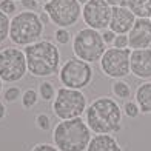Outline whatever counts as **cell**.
<instances>
[{"mask_svg": "<svg viewBox=\"0 0 151 151\" xmlns=\"http://www.w3.org/2000/svg\"><path fill=\"white\" fill-rule=\"evenodd\" d=\"M122 111L109 97H99L86 108V123L94 133L109 134L120 129Z\"/></svg>", "mask_w": 151, "mask_h": 151, "instance_id": "6da1fadb", "label": "cell"}, {"mask_svg": "<svg viewBox=\"0 0 151 151\" xmlns=\"http://www.w3.org/2000/svg\"><path fill=\"white\" fill-rule=\"evenodd\" d=\"M25 57L28 71L34 77H48L59 70L60 52L57 46L48 42L39 40L25 48Z\"/></svg>", "mask_w": 151, "mask_h": 151, "instance_id": "7a4b0ae2", "label": "cell"}, {"mask_svg": "<svg viewBox=\"0 0 151 151\" xmlns=\"http://www.w3.org/2000/svg\"><path fill=\"white\" fill-rule=\"evenodd\" d=\"M52 140L60 151H83L91 142V128L80 117L62 120L54 128Z\"/></svg>", "mask_w": 151, "mask_h": 151, "instance_id": "3957f363", "label": "cell"}, {"mask_svg": "<svg viewBox=\"0 0 151 151\" xmlns=\"http://www.w3.org/2000/svg\"><path fill=\"white\" fill-rule=\"evenodd\" d=\"M43 28L45 25L34 11L19 12L11 19L9 39L19 46H28L34 42H39L40 36L43 34Z\"/></svg>", "mask_w": 151, "mask_h": 151, "instance_id": "277c9868", "label": "cell"}, {"mask_svg": "<svg viewBox=\"0 0 151 151\" xmlns=\"http://www.w3.org/2000/svg\"><path fill=\"white\" fill-rule=\"evenodd\" d=\"M105 45V40L97 29L83 28L77 31V34L74 36L73 51L77 59L91 63V62H97L102 59V56L106 51Z\"/></svg>", "mask_w": 151, "mask_h": 151, "instance_id": "5b68a950", "label": "cell"}, {"mask_svg": "<svg viewBox=\"0 0 151 151\" xmlns=\"http://www.w3.org/2000/svg\"><path fill=\"white\" fill-rule=\"evenodd\" d=\"M54 114L62 120L80 117L82 113L86 111V97L80 93V90L73 88H60L52 104Z\"/></svg>", "mask_w": 151, "mask_h": 151, "instance_id": "8992f818", "label": "cell"}, {"mask_svg": "<svg viewBox=\"0 0 151 151\" xmlns=\"http://www.w3.org/2000/svg\"><path fill=\"white\" fill-rule=\"evenodd\" d=\"M43 11L48 12L51 22L59 28L76 25L82 14L79 0H50L43 5Z\"/></svg>", "mask_w": 151, "mask_h": 151, "instance_id": "52a82bcc", "label": "cell"}, {"mask_svg": "<svg viewBox=\"0 0 151 151\" xmlns=\"http://www.w3.org/2000/svg\"><path fill=\"white\" fill-rule=\"evenodd\" d=\"M60 82L66 88L73 90H82L90 85L93 79V68L88 62L82 59H70L60 70Z\"/></svg>", "mask_w": 151, "mask_h": 151, "instance_id": "ba28073f", "label": "cell"}, {"mask_svg": "<svg viewBox=\"0 0 151 151\" xmlns=\"http://www.w3.org/2000/svg\"><path fill=\"white\" fill-rule=\"evenodd\" d=\"M28 70L25 52L17 48H5L0 51V79L5 82H17L23 79Z\"/></svg>", "mask_w": 151, "mask_h": 151, "instance_id": "9c48e42d", "label": "cell"}, {"mask_svg": "<svg viewBox=\"0 0 151 151\" xmlns=\"http://www.w3.org/2000/svg\"><path fill=\"white\" fill-rule=\"evenodd\" d=\"M129 57L131 52L127 48H108L100 59V68L108 77L122 79L131 71Z\"/></svg>", "mask_w": 151, "mask_h": 151, "instance_id": "30bf717a", "label": "cell"}, {"mask_svg": "<svg viewBox=\"0 0 151 151\" xmlns=\"http://www.w3.org/2000/svg\"><path fill=\"white\" fill-rule=\"evenodd\" d=\"M113 8L106 3V0H88L82 9L83 22L88 28L93 29H106L111 20Z\"/></svg>", "mask_w": 151, "mask_h": 151, "instance_id": "8fae6325", "label": "cell"}, {"mask_svg": "<svg viewBox=\"0 0 151 151\" xmlns=\"http://www.w3.org/2000/svg\"><path fill=\"white\" fill-rule=\"evenodd\" d=\"M128 46L133 50L151 48V20L137 17L128 34Z\"/></svg>", "mask_w": 151, "mask_h": 151, "instance_id": "7c38bea8", "label": "cell"}, {"mask_svg": "<svg viewBox=\"0 0 151 151\" xmlns=\"http://www.w3.org/2000/svg\"><path fill=\"white\" fill-rule=\"evenodd\" d=\"M136 16L131 12L129 8H122V6H114L111 11V20H109V29L116 34H127L133 28L136 22Z\"/></svg>", "mask_w": 151, "mask_h": 151, "instance_id": "4fadbf2b", "label": "cell"}, {"mask_svg": "<svg viewBox=\"0 0 151 151\" xmlns=\"http://www.w3.org/2000/svg\"><path fill=\"white\" fill-rule=\"evenodd\" d=\"M131 73L139 79H151V50H134L129 57Z\"/></svg>", "mask_w": 151, "mask_h": 151, "instance_id": "5bb4252c", "label": "cell"}, {"mask_svg": "<svg viewBox=\"0 0 151 151\" xmlns=\"http://www.w3.org/2000/svg\"><path fill=\"white\" fill-rule=\"evenodd\" d=\"M86 151H122V150L119 147L117 140H116L113 136L97 134L91 139Z\"/></svg>", "mask_w": 151, "mask_h": 151, "instance_id": "9a60e30c", "label": "cell"}, {"mask_svg": "<svg viewBox=\"0 0 151 151\" xmlns=\"http://www.w3.org/2000/svg\"><path fill=\"white\" fill-rule=\"evenodd\" d=\"M136 102L143 114H151V82H147L137 88Z\"/></svg>", "mask_w": 151, "mask_h": 151, "instance_id": "2e32d148", "label": "cell"}, {"mask_svg": "<svg viewBox=\"0 0 151 151\" xmlns=\"http://www.w3.org/2000/svg\"><path fill=\"white\" fill-rule=\"evenodd\" d=\"M128 8L136 17L150 19L151 17V0H128Z\"/></svg>", "mask_w": 151, "mask_h": 151, "instance_id": "e0dca14e", "label": "cell"}, {"mask_svg": "<svg viewBox=\"0 0 151 151\" xmlns=\"http://www.w3.org/2000/svg\"><path fill=\"white\" fill-rule=\"evenodd\" d=\"M113 93L117 96L119 99H128L131 96V88L127 82H122V80H117L113 83Z\"/></svg>", "mask_w": 151, "mask_h": 151, "instance_id": "ac0fdd59", "label": "cell"}, {"mask_svg": "<svg viewBox=\"0 0 151 151\" xmlns=\"http://www.w3.org/2000/svg\"><path fill=\"white\" fill-rule=\"evenodd\" d=\"M9 26H11V20L8 19V14H5L0 9V43H3L9 37Z\"/></svg>", "mask_w": 151, "mask_h": 151, "instance_id": "d6986e66", "label": "cell"}, {"mask_svg": "<svg viewBox=\"0 0 151 151\" xmlns=\"http://www.w3.org/2000/svg\"><path fill=\"white\" fill-rule=\"evenodd\" d=\"M39 93H40V96H42L43 100H51V99H54L56 90H54L51 82H43V83L39 86Z\"/></svg>", "mask_w": 151, "mask_h": 151, "instance_id": "ffe728a7", "label": "cell"}, {"mask_svg": "<svg viewBox=\"0 0 151 151\" xmlns=\"http://www.w3.org/2000/svg\"><path fill=\"white\" fill-rule=\"evenodd\" d=\"M22 104L25 108H32L34 105L37 104V93L34 90H26L23 93V97H22Z\"/></svg>", "mask_w": 151, "mask_h": 151, "instance_id": "44dd1931", "label": "cell"}, {"mask_svg": "<svg viewBox=\"0 0 151 151\" xmlns=\"http://www.w3.org/2000/svg\"><path fill=\"white\" fill-rule=\"evenodd\" d=\"M123 111H125V114L128 116V117L134 119V117L139 116L140 108H139V105H137V102H127L125 106H123Z\"/></svg>", "mask_w": 151, "mask_h": 151, "instance_id": "7402d4cb", "label": "cell"}, {"mask_svg": "<svg viewBox=\"0 0 151 151\" xmlns=\"http://www.w3.org/2000/svg\"><path fill=\"white\" fill-rule=\"evenodd\" d=\"M54 36H56V42L60 43V45H66L71 40V34L68 32V29H65V28H59Z\"/></svg>", "mask_w": 151, "mask_h": 151, "instance_id": "603a6c76", "label": "cell"}, {"mask_svg": "<svg viewBox=\"0 0 151 151\" xmlns=\"http://www.w3.org/2000/svg\"><path fill=\"white\" fill-rule=\"evenodd\" d=\"M19 96H20V90L17 86H9L5 91V99H6V102H11V104L19 99Z\"/></svg>", "mask_w": 151, "mask_h": 151, "instance_id": "cb8c5ba5", "label": "cell"}, {"mask_svg": "<svg viewBox=\"0 0 151 151\" xmlns=\"http://www.w3.org/2000/svg\"><path fill=\"white\" fill-rule=\"evenodd\" d=\"M0 9H2L5 14H12V12H16L14 0H2V2H0Z\"/></svg>", "mask_w": 151, "mask_h": 151, "instance_id": "d4e9b609", "label": "cell"}, {"mask_svg": "<svg viewBox=\"0 0 151 151\" xmlns=\"http://www.w3.org/2000/svg\"><path fill=\"white\" fill-rule=\"evenodd\" d=\"M36 123H37V127L40 129H43V131H46V129H50V117H48L46 114H39L37 117H36Z\"/></svg>", "mask_w": 151, "mask_h": 151, "instance_id": "484cf974", "label": "cell"}, {"mask_svg": "<svg viewBox=\"0 0 151 151\" xmlns=\"http://www.w3.org/2000/svg\"><path fill=\"white\" fill-rule=\"evenodd\" d=\"M113 43H114V48H127L128 46V36L127 34H117Z\"/></svg>", "mask_w": 151, "mask_h": 151, "instance_id": "4316f807", "label": "cell"}, {"mask_svg": "<svg viewBox=\"0 0 151 151\" xmlns=\"http://www.w3.org/2000/svg\"><path fill=\"white\" fill-rule=\"evenodd\" d=\"M116 36H117V34H116L114 31H111V29H104V32H102V37H104L105 43H113Z\"/></svg>", "mask_w": 151, "mask_h": 151, "instance_id": "83f0119b", "label": "cell"}, {"mask_svg": "<svg viewBox=\"0 0 151 151\" xmlns=\"http://www.w3.org/2000/svg\"><path fill=\"white\" fill-rule=\"evenodd\" d=\"M32 151H59V148L48 145V143H39V145H36L32 148Z\"/></svg>", "mask_w": 151, "mask_h": 151, "instance_id": "f1b7e54d", "label": "cell"}, {"mask_svg": "<svg viewBox=\"0 0 151 151\" xmlns=\"http://www.w3.org/2000/svg\"><path fill=\"white\" fill-rule=\"evenodd\" d=\"M22 6L26 11H36L37 9V0H22Z\"/></svg>", "mask_w": 151, "mask_h": 151, "instance_id": "f546056e", "label": "cell"}, {"mask_svg": "<svg viewBox=\"0 0 151 151\" xmlns=\"http://www.w3.org/2000/svg\"><path fill=\"white\" fill-rule=\"evenodd\" d=\"M39 17H40V20H42V23H43V25H48V23L51 22L50 16H48V12H42V14H40Z\"/></svg>", "mask_w": 151, "mask_h": 151, "instance_id": "4dcf8cb0", "label": "cell"}, {"mask_svg": "<svg viewBox=\"0 0 151 151\" xmlns=\"http://www.w3.org/2000/svg\"><path fill=\"white\" fill-rule=\"evenodd\" d=\"M106 3L111 6V8H114V6H119L120 5V0H106Z\"/></svg>", "mask_w": 151, "mask_h": 151, "instance_id": "1f68e13d", "label": "cell"}, {"mask_svg": "<svg viewBox=\"0 0 151 151\" xmlns=\"http://www.w3.org/2000/svg\"><path fill=\"white\" fill-rule=\"evenodd\" d=\"M5 114H6V109H5V105L0 102V120H2L5 117Z\"/></svg>", "mask_w": 151, "mask_h": 151, "instance_id": "d6a6232c", "label": "cell"}, {"mask_svg": "<svg viewBox=\"0 0 151 151\" xmlns=\"http://www.w3.org/2000/svg\"><path fill=\"white\" fill-rule=\"evenodd\" d=\"M119 6H122V8H128V0H120Z\"/></svg>", "mask_w": 151, "mask_h": 151, "instance_id": "836d02e7", "label": "cell"}, {"mask_svg": "<svg viewBox=\"0 0 151 151\" xmlns=\"http://www.w3.org/2000/svg\"><path fill=\"white\" fill-rule=\"evenodd\" d=\"M79 2H80V5H85V3L88 2V0H79Z\"/></svg>", "mask_w": 151, "mask_h": 151, "instance_id": "e575fe53", "label": "cell"}, {"mask_svg": "<svg viewBox=\"0 0 151 151\" xmlns=\"http://www.w3.org/2000/svg\"><path fill=\"white\" fill-rule=\"evenodd\" d=\"M0 93H2V79H0Z\"/></svg>", "mask_w": 151, "mask_h": 151, "instance_id": "d590c367", "label": "cell"}, {"mask_svg": "<svg viewBox=\"0 0 151 151\" xmlns=\"http://www.w3.org/2000/svg\"><path fill=\"white\" fill-rule=\"evenodd\" d=\"M37 2H39V0H37Z\"/></svg>", "mask_w": 151, "mask_h": 151, "instance_id": "8d00e7d4", "label": "cell"}]
</instances>
